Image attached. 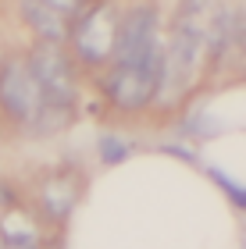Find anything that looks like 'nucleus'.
<instances>
[{"instance_id":"1","label":"nucleus","mask_w":246,"mask_h":249,"mask_svg":"<svg viewBox=\"0 0 246 249\" xmlns=\"http://www.w3.org/2000/svg\"><path fill=\"white\" fill-rule=\"evenodd\" d=\"M207 7L189 4L182 7V15L171 25V39L164 43L161 53V71H157V96L153 107H164L168 100L178 104L182 96L193 93V86L200 82V71L207 64V21L200 18Z\"/></svg>"},{"instance_id":"2","label":"nucleus","mask_w":246,"mask_h":249,"mask_svg":"<svg viewBox=\"0 0 246 249\" xmlns=\"http://www.w3.org/2000/svg\"><path fill=\"white\" fill-rule=\"evenodd\" d=\"M161 53H164V36H161V15L153 4H136L118 15V32H114V61L125 68H147L157 75L161 71Z\"/></svg>"},{"instance_id":"3","label":"nucleus","mask_w":246,"mask_h":249,"mask_svg":"<svg viewBox=\"0 0 246 249\" xmlns=\"http://www.w3.org/2000/svg\"><path fill=\"white\" fill-rule=\"evenodd\" d=\"M118 15L111 4H86L82 15L68 25V43L64 50L72 53L75 68L104 71L114 61V32H118Z\"/></svg>"},{"instance_id":"4","label":"nucleus","mask_w":246,"mask_h":249,"mask_svg":"<svg viewBox=\"0 0 246 249\" xmlns=\"http://www.w3.org/2000/svg\"><path fill=\"white\" fill-rule=\"evenodd\" d=\"M25 61H29V71L36 78L39 93H43V104L75 110V100H79V68H75L72 53L64 47L36 43L25 53Z\"/></svg>"},{"instance_id":"5","label":"nucleus","mask_w":246,"mask_h":249,"mask_svg":"<svg viewBox=\"0 0 246 249\" xmlns=\"http://www.w3.org/2000/svg\"><path fill=\"white\" fill-rule=\"evenodd\" d=\"M43 110V93L29 71L25 53H7L0 61V114L11 124L29 128Z\"/></svg>"},{"instance_id":"6","label":"nucleus","mask_w":246,"mask_h":249,"mask_svg":"<svg viewBox=\"0 0 246 249\" xmlns=\"http://www.w3.org/2000/svg\"><path fill=\"white\" fill-rule=\"evenodd\" d=\"M100 93L114 110L121 114H139V110L153 107L157 96V75L147 68H125V64H111L100 71Z\"/></svg>"},{"instance_id":"7","label":"nucleus","mask_w":246,"mask_h":249,"mask_svg":"<svg viewBox=\"0 0 246 249\" xmlns=\"http://www.w3.org/2000/svg\"><path fill=\"white\" fill-rule=\"evenodd\" d=\"M82 189H86V178L75 171V167H57V171H50L39 182V192H36V203L43 210V217L50 224H64L72 217V210L79 207Z\"/></svg>"},{"instance_id":"8","label":"nucleus","mask_w":246,"mask_h":249,"mask_svg":"<svg viewBox=\"0 0 246 249\" xmlns=\"http://www.w3.org/2000/svg\"><path fill=\"white\" fill-rule=\"evenodd\" d=\"M21 18L29 21L32 36H36V43H50V47H64L68 43V18L57 15V7L50 4H21Z\"/></svg>"},{"instance_id":"9","label":"nucleus","mask_w":246,"mask_h":249,"mask_svg":"<svg viewBox=\"0 0 246 249\" xmlns=\"http://www.w3.org/2000/svg\"><path fill=\"white\" fill-rule=\"evenodd\" d=\"M72 121H75V110H68V107H47V104H43L39 118L32 121L29 128L36 135H54V132H64Z\"/></svg>"},{"instance_id":"10","label":"nucleus","mask_w":246,"mask_h":249,"mask_svg":"<svg viewBox=\"0 0 246 249\" xmlns=\"http://www.w3.org/2000/svg\"><path fill=\"white\" fill-rule=\"evenodd\" d=\"M96 153H100V164H107V167H114L121 160H129V142L121 139V135H100V142H96Z\"/></svg>"},{"instance_id":"11","label":"nucleus","mask_w":246,"mask_h":249,"mask_svg":"<svg viewBox=\"0 0 246 249\" xmlns=\"http://www.w3.org/2000/svg\"><path fill=\"white\" fill-rule=\"evenodd\" d=\"M21 207V196L15 192V185H7V182H0V217L11 210H18Z\"/></svg>"},{"instance_id":"12","label":"nucleus","mask_w":246,"mask_h":249,"mask_svg":"<svg viewBox=\"0 0 246 249\" xmlns=\"http://www.w3.org/2000/svg\"><path fill=\"white\" fill-rule=\"evenodd\" d=\"M207 175H210V178H214V182H218L221 189H225V192H228V196H232V199H236V207H243V189H239L236 182H228V178H225V175H221V171H214V167H207Z\"/></svg>"},{"instance_id":"13","label":"nucleus","mask_w":246,"mask_h":249,"mask_svg":"<svg viewBox=\"0 0 246 249\" xmlns=\"http://www.w3.org/2000/svg\"><path fill=\"white\" fill-rule=\"evenodd\" d=\"M186 128L193 132V135H214V132H218V121H210L207 114H196L193 121L186 124Z\"/></svg>"},{"instance_id":"14","label":"nucleus","mask_w":246,"mask_h":249,"mask_svg":"<svg viewBox=\"0 0 246 249\" xmlns=\"http://www.w3.org/2000/svg\"><path fill=\"white\" fill-rule=\"evenodd\" d=\"M161 153H171V157H182V160H196V153H189V150H186V146H171V142H168V146H161Z\"/></svg>"},{"instance_id":"15","label":"nucleus","mask_w":246,"mask_h":249,"mask_svg":"<svg viewBox=\"0 0 246 249\" xmlns=\"http://www.w3.org/2000/svg\"><path fill=\"white\" fill-rule=\"evenodd\" d=\"M0 249H39V246H0Z\"/></svg>"}]
</instances>
